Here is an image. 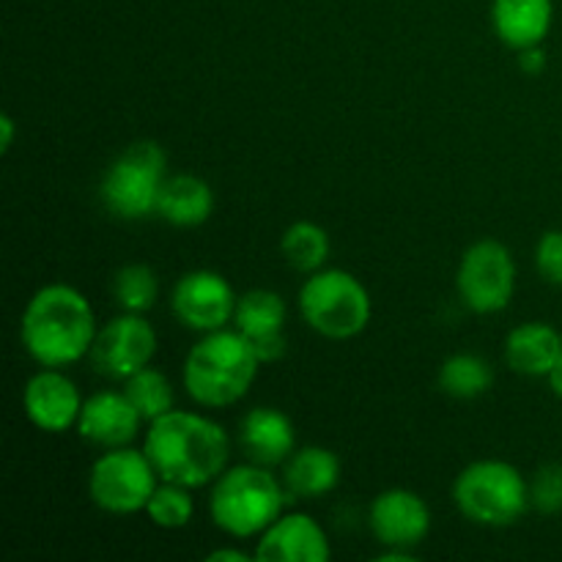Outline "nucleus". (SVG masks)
<instances>
[{
	"mask_svg": "<svg viewBox=\"0 0 562 562\" xmlns=\"http://www.w3.org/2000/svg\"><path fill=\"white\" fill-rule=\"evenodd\" d=\"M280 477H283L289 497L322 499L324 494L338 488L340 459L322 445H305L285 459Z\"/></svg>",
	"mask_w": 562,
	"mask_h": 562,
	"instance_id": "nucleus-21",
	"label": "nucleus"
},
{
	"mask_svg": "<svg viewBox=\"0 0 562 562\" xmlns=\"http://www.w3.org/2000/svg\"><path fill=\"white\" fill-rule=\"evenodd\" d=\"M519 69L525 71V75H541L543 69H547V49H543V44H536V47H525L519 49Z\"/></svg>",
	"mask_w": 562,
	"mask_h": 562,
	"instance_id": "nucleus-29",
	"label": "nucleus"
},
{
	"mask_svg": "<svg viewBox=\"0 0 562 562\" xmlns=\"http://www.w3.org/2000/svg\"><path fill=\"white\" fill-rule=\"evenodd\" d=\"M113 296L121 311L148 313L157 305L159 280L148 263H126L113 278Z\"/></svg>",
	"mask_w": 562,
	"mask_h": 562,
	"instance_id": "nucleus-26",
	"label": "nucleus"
},
{
	"mask_svg": "<svg viewBox=\"0 0 562 562\" xmlns=\"http://www.w3.org/2000/svg\"><path fill=\"white\" fill-rule=\"evenodd\" d=\"M236 305H239V296L234 285L214 269L184 272L170 291V311L176 322L201 335L234 324Z\"/></svg>",
	"mask_w": 562,
	"mask_h": 562,
	"instance_id": "nucleus-11",
	"label": "nucleus"
},
{
	"mask_svg": "<svg viewBox=\"0 0 562 562\" xmlns=\"http://www.w3.org/2000/svg\"><path fill=\"white\" fill-rule=\"evenodd\" d=\"M14 135H16V124L9 113L0 115V154L9 151L14 146Z\"/></svg>",
	"mask_w": 562,
	"mask_h": 562,
	"instance_id": "nucleus-31",
	"label": "nucleus"
},
{
	"mask_svg": "<svg viewBox=\"0 0 562 562\" xmlns=\"http://www.w3.org/2000/svg\"><path fill=\"white\" fill-rule=\"evenodd\" d=\"M143 450L162 481L203 488L228 470L231 437L201 412L170 409L148 423Z\"/></svg>",
	"mask_w": 562,
	"mask_h": 562,
	"instance_id": "nucleus-1",
	"label": "nucleus"
},
{
	"mask_svg": "<svg viewBox=\"0 0 562 562\" xmlns=\"http://www.w3.org/2000/svg\"><path fill=\"white\" fill-rule=\"evenodd\" d=\"M285 318H289V307H285V300L278 291L252 289L239 296L234 327L245 335L258 360L263 366H272V362L283 360L285 351H289Z\"/></svg>",
	"mask_w": 562,
	"mask_h": 562,
	"instance_id": "nucleus-15",
	"label": "nucleus"
},
{
	"mask_svg": "<svg viewBox=\"0 0 562 562\" xmlns=\"http://www.w3.org/2000/svg\"><path fill=\"white\" fill-rule=\"evenodd\" d=\"M379 560L382 562H409V560H415V552H412V549H390L387 547V552L379 554Z\"/></svg>",
	"mask_w": 562,
	"mask_h": 562,
	"instance_id": "nucleus-33",
	"label": "nucleus"
},
{
	"mask_svg": "<svg viewBox=\"0 0 562 562\" xmlns=\"http://www.w3.org/2000/svg\"><path fill=\"white\" fill-rule=\"evenodd\" d=\"M530 505L541 516L562 514V464L538 467L530 481Z\"/></svg>",
	"mask_w": 562,
	"mask_h": 562,
	"instance_id": "nucleus-27",
	"label": "nucleus"
},
{
	"mask_svg": "<svg viewBox=\"0 0 562 562\" xmlns=\"http://www.w3.org/2000/svg\"><path fill=\"white\" fill-rule=\"evenodd\" d=\"M239 445L247 461L263 467H283L296 450L294 423L274 406H256L239 423Z\"/></svg>",
	"mask_w": 562,
	"mask_h": 562,
	"instance_id": "nucleus-17",
	"label": "nucleus"
},
{
	"mask_svg": "<svg viewBox=\"0 0 562 562\" xmlns=\"http://www.w3.org/2000/svg\"><path fill=\"white\" fill-rule=\"evenodd\" d=\"M283 477L272 472V467L245 461L228 467L209 492V516L220 532L236 541L258 538L280 514L285 510Z\"/></svg>",
	"mask_w": 562,
	"mask_h": 562,
	"instance_id": "nucleus-4",
	"label": "nucleus"
},
{
	"mask_svg": "<svg viewBox=\"0 0 562 562\" xmlns=\"http://www.w3.org/2000/svg\"><path fill=\"white\" fill-rule=\"evenodd\" d=\"M154 355H157V329L146 313L121 311V316L99 327L88 357L104 379L126 382L132 373L151 366Z\"/></svg>",
	"mask_w": 562,
	"mask_h": 562,
	"instance_id": "nucleus-10",
	"label": "nucleus"
},
{
	"mask_svg": "<svg viewBox=\"0 0 562 562\" xmlns=\"http://www.w3.org/2000/svg\"><path fill=\"white\" fill-rule=\"evenodd\" d=\"M143 423L146 420L135 409V404L126 398L124 390H99L82 401L77 434L93 448L113 450L135 442Z\"/></svg>",
	"mask_w": 562,
	"mask_h": 562,
	"instance_id": "nucleus-16",
	"label": "nucleus"
},
{
	"mask_svg": "<svg viewBox=\"0 0 562 562\" xmlns=\"http://www.w3.org/2000/svg\"><path fill=\"white\" fill-rule=\"evenodd\" d=\"M162 477L146 450L132 445L104 450L88 470V497L99 510L113 516L143 514Z\"/></svg>",
	"mask_w": 562,
	"mask_h": 562,
	"instance_id": "nucleus-8",
	"label": "nucleus"
},
{
	"mask_svg": "<svg viewBox=\"0 0 562 562\" xmlns=\"http://www.w3.org/2000/svg\"><path fill=\"white\" fill-rule=\"evenodd\" d=\"M329 250H333V241H329L327 228L313 220H296L280 239V252H283L285 263L305 278L327 267Z\"/></svg>",
	"mask_w": 562,
	"mask_h": 562,
	"instance_id": "nucleus-23",
	"label": "nucleus"
},
{
	"mask_svg": "<svg viewBox=\"0 0 562 562\" xmlns=\"http://www.w3.org/2000/svg\"><path fill=\"white\" fill-rule=\"evenodd\" d=\"M82 401L86 398L66 376V368H38L22 387V412L27 423L44 434H64L77 428Z\"/></svg>",
	"mask_w": 562,
	"mask_h": 562,
	"instance_id": "nucleus-12",
	"label": "nucleus"
},
{
	"mask_svg": "<svg viewBox=\"0 0 562 562\" xmlns=\"http://www.w3.org/2000/svg\"><path fill=\"white\" fill-rule=\"evenodd\" d=\"M143 514L159 530H184L195 519V497H192V488L181 486V483L159 481V486L154 488L151 499H148Z\"/></svg>",
	"mask_w": 562,
	"mask_h": 562,
	"instance_id": "nucleus-25",
	"label": "nucleus"
},
{
	"mask_svg": "<svg viewBox=\"0 0 562 562\" xmlns=\"http://www.w3.org/2000/svg\"><path fill=\"white\" fill-rule=\"evenodd\" d=\"M536 269L543 283L562 289V231H547L538 239Z\"/></svg>",
	"mask_w": 562,
	"mask_h": 562,
	"instance_id": "nucleus-28",
	"label": "nucleus"
},
{
	"mask_svg": "<svg viewBox=\"0 0 562 562\" xmlns=\"http://www.w3.org/2000/svg\"><path fill=\"white\" fill-rule=\"evenodd\" d=\"M263 362L239 329L206 333L184 357L181 384L203 409H225L250 393Z\"/></svg>",
	"mask_w": 562,
	"mask_h": 562,
	"instance_id": "nucleus-3",
	"label": "nucleus"
},
{
	"mask_svg": "<svg viewBox=\"0 0 562 562\" xmlns=\"http://www.w3.org/2000/svg\"><path fill=\"white\" fill-rule=\"evenodd\" d=\"M121 390H124L126 398L135 404V409L140 412L146 426L151 420H157V417L168 415L170 409H176L173 382H170L162 371H157V368L151 366L132 373L126 382H121Z\"/></svg>",
	"mask_w": 562,
	"mask_h": 562,
	"instance_id": "nucleus-24",
	"label": "nucleus"
},
{
	"mask_svg": "<svg viewBox=\"0 0 562 562\" xmlns=\"http://www.w3.org/2000/svg\"><path fill=\"white\" fill-rule=\"evenodd\" d=\"M453 503L472 525L510 527L532 508L530 483L510 461H472L456 475Z\"/></svg>",
	"mask_w": 562,
	"mask_h": 562,
	"instance_id": "nucleus-5",
	"label": "nucleus"
},
{
	"mask_svg": "<svg viewBox=\"0 0 562 562\" xmlns=\"http://www.w3.org/2000/svg\"><path fill=\"white\" fill-rule=\"evenodd\" d=\"M97 313L80 289L47 283L27 300L20 318V338L27 357L42 368H69L91 355Z\"/></svg>",
	"mask_w": 562,
	"mask_h": 562,
	"instance_id": "nucleus-2",
	"label": "nucleus"
},
{
	"mask_svg": "<svg viewBox=\"0 0 562 562\" xmlns=\"http://www.w3.org/2000/svg\"><path fill=\"white\" fill-rule=\"evenodd\" d=\"M252 554L261 562H327L333 558V547L327 530L311 514L283 510L256 538Z\"/></svg>",
	"mask_w": 562,
	"mask_h": 562,
	"instance_id": "nucleus-14",
	"label": "nucleus"
},
{
	"mask_svg": "<svg viewBox=\"0 0 562 562\" xmlns=\"http://www.w3.org/2000/svg\"><path fill=\"white\" fill-rule=\"evenodd\" d=\"M547 382H549V390H552L558 398H562V355H560V360L552 366V371L547 373Z\"/></svg>",
	"mask_w": 562,
	"mask_h": 562,
	"instance_id": "nucleus-32",
	"label": "nucleus"
},
{
	"mask_svg": "<svg viewBox=\"0 0 562 562\" xmlns=\"http://www.w3.org/2000/svg\"><path fill=\"white\" fill-rule=\"evenodd\" d=\"M165 179V148L154 140H137L108 165L99 181V201L119 220H146L157 214V198Z\"/></svg>",
	"mask_w": 562,
	"mask_h": 562,
	"instance_id": "nucleus-7",
	"label": "nucleus"
},
{
	"mask_svg": "<svg viewBox=\"0 0 562 562\" xmlns=\"http://www.w3.org/2000/svg\"><path fill=\"white\" fill-rule=\"evenodd\" d=\"M206 560L209 562H247V560H256V554L245 552V549H239V547L236 549L223 547V549H214V552H209Z\"/></svg>",
	"mask_w": 562,
	"mask_h": 562,
	"instance_id": "nucleus-30",
	"label": "nucleus"
},
{
	"mask_svg": "<svg viewBox=\"0 0 562 562\" xmlns=\"http://www.w3.org/2000/svg\"><path fill=\"white\" fill-rule=\"evenodd\" d=\"M505 362L519 376L547 379L562 355V333L547 322H525L505 338Z\"/></svg>",
	"mask_w": 562,
	"mask_h": 562,
	"instance_id": "nucleus-19",
	"label": "nucleus"
},
{
	"mask_svg": "<svg viewBox=\"0 0 562 562\" xmlns=\"http://www.w3.org/2000/svg\"><path fill=\"white\" fill-rule=\"evenodd\" d=\"M554 22V0H492V27L510 49L547 42Z\"/></svg>",
	"mask_w": 562,
	"mask_h": 562,
	"instance_id": "nucleus-18",
	"label": "nucleus"
},
{
	"mask_svg": "<svg viewBox=\"0 0 562 562\" xmlns=\"http://www.w3.org/2000/svg\"><path fill=\"white\" fill-rule=\"evenodd\" d=\"M214 212V190L195 173H168L157 198V217L176 228H198Z\"/></svg>",
	"mask_w": 562,
	"mask_h": 562,
	"instance_id": "nucleus-20",
	"label": "nucleus"
},
{
	"mask_svg": "<svg viewBox=\"0 0 562 562\" xmlns=\"http://www.w3.org/2000/svg\"><path fill=\"white\" fill-rule=\"evenodd\" d=\"M439 390L450 398L472 401L481 398L492 390L494 384V368L486 357L472 355V351H459L450 355L448 360L439 366Z\"/></svg>",
	"mask_w": 562,
	"mask_h": 562,
	"instance_id": "nucleus-22",
	"label": "nucleus"
},
{
	"mask_svg": "<svg viewBox=\"0 0 562 562\" xmlns=\"http://www.w3.org/2000/svg\"><path fill=\"white\" fill-rule=\"evenodd\" d=\"M459 300L477 316L505 311L516 294V261L499 239H477L461 256L456 269Z\"/></svg>",
	"mask_w": 562,
	"mask_h": 562,
	"instance_id": "nucleus-9",
	"label": "nucleus"
},
{
	"mask_svg": "<svg viewBox=\"0 0 562 562\" xmlns=\"http://www.w3.org/2000/svg\"><path fill=\"white\" fill-rule=\"evenodd\" d=\"M300 316L307 327L327 340H351L371 324L373 300L357 274L338 267H324L302 283Z\"/></svg>",
	"mask_w": 562,
	"mask_h": 562,
	"instance_id": "nucleus-6",
	"label": "nucleus"
},
{
	"mask_svg": "<svg viewBox=\"0 0 562 562\" xmlns=\"http://www.w3.org/2000/svg\"><path fill=\"white\" fill-rule=\"evenodd\" d=\"M368 525L382 547L415 552L431 532V508L417 492L395 486L373 499Z\"/></svg>",
	"mask_w": 562,
	"mask_h": 562,
	"instance_id": "nucleus-13",
	"label": "nucleus"
}]
</instances>
